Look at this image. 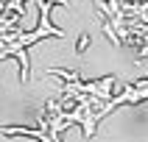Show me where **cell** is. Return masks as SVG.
I'll list each match as a JSON object with an SVG mask.
<instances>
[{"instance_id": "obj_1", "label": "cell", "mask_w": 148, "mask_h": 142, "mask_svg": "<svg viewBox=\"0 0 148 142\" xmlns=\"http://www.w3.org/2000/svg\"><path fill=\"white\" fill-rule=\"evenodd\" d=\"M87 42H90V36H87V33H84V36H81V42H78V53H81V50L87 48Z\"/></svg>"}]
</instances>
